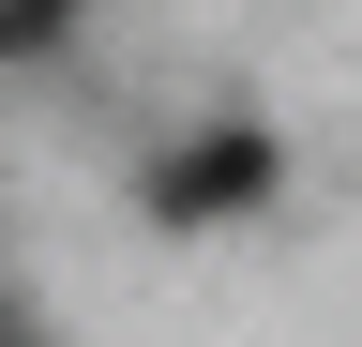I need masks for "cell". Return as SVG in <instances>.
Instances as JSON below:
<instances>
[{"label": "cell", "mask_w": 362, "mask_h": 347, "mask_svg": "<svg viewBox=\"0 0 362 347\" xmlns=\"http://www.w3.org/2000/svg\"><path fill=\"white\" fill-rule=\"evenodd\" d=\"M76 16V0H16V46H45V30H61Z\"/></svg>", "instance_id": "obj_2"}, {"label": "cell", "mask_w": 362, "mask_h": 347, "mask_svg": "<svg viewBox=\"0 0 362 347\" xmlns=\"http://www.w3.org/2000/svg\"><path fill=\"white\" fill-rule=\"evenodd\" d=\"M257 196H272V136H211V151H166L151 166L166 227H211V211H257Z\"/></svg>", "instance_id": "obj_1"}]
</instances>
